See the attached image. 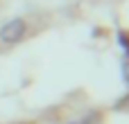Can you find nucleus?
I'll use <instances>...</instances> for the list:
<instances>
[{"label": "nucleus", "instance_id": "1", "mask_svg": "<svg viewBox=\"0 0 129 124\" xmlns=\"http://www.w3.org/2000/svg\"><path fill=\"white\" fill-rule=\"evenodd\" d=\"M25 29H27V23L23 18H11L0 27V41L5 45H14L25 36Z\"/></svg>", "mask_w": 129, "mask_h": 124}, {"label": "nucleus", "instance_id": "2", "mask_svg": "<svg viewBox=\"0 0 129 124\" xmlns=\"http://www.w3.org/2000/svg\"><path fill=\"white\" fill-rule=\"evenodd\" d=\"M122 77H125V81H127V86H129V63L122 66Z\"/></svg>", "mask_w": 129, "mask_h": 124}]
</instances>
